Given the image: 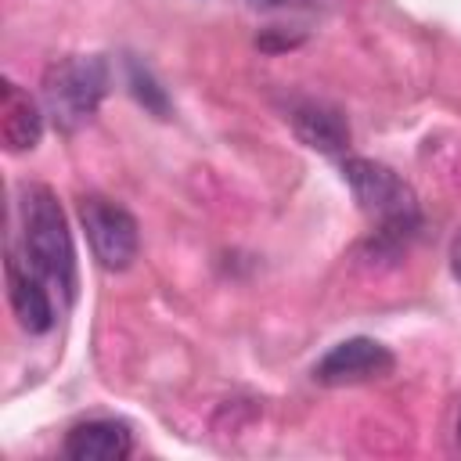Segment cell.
<instances>
[{"instance_id":"1","label":"cell","mask_w":461,"mask_h":461,"mask_svg":"<svg viewBox=\"0 0 461 461\" xmlns=\"http://www.w3.org/2000/svg\"><path fill=\"white\" fill-rule=\"evenodd\" d=\"M22 241H25V259L47 277L50 288L65 292V299H72L76 288V249H72V234L65 223V212L54 198L50 187L32 184L22 191Z\"/></svg>"},{"instance_id":"2","label":"cell","mask_w":461,"mask_h":461,"mask_svg":"<svg viewBox=\"0 0 461 461\" xmlns=\"http://www.w3.org/2000/svg\"><path fill=\"white\" fill-rule=\"evenodd\" d=\"M346 184L353 187L360 209L378 223V234L385 241H403L407 234L418 230V202L411 187L382 162L371 158H346L342 162Z\"/></svg>"},{"instance_id":"3","label":"cell","mask_w":461,"mask_h":461,"mask_svg":"<svg viewBox=\"0 0 461 461\" xmlns=\"http://www.w3.org/2000/svg\"><path fill=\"white\" fill-rule=\"evenodd\" d=\"M104 86H108V72L104 61L97 58H65L50 65L43 76V97L61 130H76L79 122H86L97 112Z\"/></svg>"},{"instance_id":"4","label":"cell","mask_w":461,"mask_h":461,"mask_svg":"<svg viewBox=\"0 0 461 461\" xmlns=\"http://www.w3.org/2000/svg\"><path fill=\"white\" fill-rule=\"evenodd\" d=\"M79 220H83L86 241L104 270H126L137 259V245H140L137 220L122 205L94 194V198L79 202Z\"/></svg>"},{"instance_id":"5","label":"cell","mask_w":461,"mask_h":461,"mask_svg":"<svg viewBox=\"0 0 461 461\" xmlns=\"http://www.w3.org/2000/svg\"><path fill=\"white\" fill-rule=\"evenodd\" d=\"M393 353L375 342V339H346L339 346H331L317 364H313V378L321 385H353V382H371V378H385L393 371Z\"/></svg>"},{"instance_id":"6","label":"cell","mask_w":461,"mask_h":461,"mask_svg":"<svg viewBox=\"0 0 461 461\" xmlns=\"http://www.w3.org/2000/svg\"><path fill=\"white\" fill-rule=\"evenodd\" d=\"M7 295H11V310H14L18 324L29 335H43L54 328L50 285L25 256H18V249L7 252Z\"/></svg>"},{"instance_id":"7","label":"cell","mask_w":461,"mask_h":461,"mask_svg":"<svg viewBox=\"0 0 461 461\" xmlns=\"http://www.w3.org/2000/svg\"><path fill=\"white\" fill-rule=\"evenodd\" d=\"M130 450H133L130 429L112 418L79 421L65 436V454L72 461H122V457H130Z\"/></svg>"},{"instance_id":"8","label":"cell","mask_w":461,"mask_h":461,"mask_svg":"<svg viewBox=\"0 0 461 461\" xmlns=\"http://www.w3.org/2000/svg\"><path fill=\"white\" fill-rule=\"evenodd\" d=\"M0 133L11 151L36 148L40 133H43V115H40L36 101L25 90H18L14 83H4V90H0Z\"/></svg>"},{"instance_id":"9","label":"cell","mask_w":461,"mask_h":461,"mask_svg":"<svg viewBox=\"0 0 461 461\" xmlns=\"http://www.w3.org/2000/svg\"><path fill=\"white\" fill-rule=\"evenodd\" d=\"M292 126L295 133L310 144V148H321V151H342L349 144V126L346 119L321 104V101H303L292 108Z\"/></svg>"},{"instance_id":"10","label":"cell","mask_w":461,"mask_h":461,"mask_svg":"<svg viewBox=\"0 0 461 461\" xmlns=\"http://www.w3.org/2000/svg\"><path fill=\"white\" fill-rule=\"evenodd\" d=\"M450 267H454V274H457V281H461V230H457L454 249H450Z\"/></svg>"},{"instance_id":"11","label":"cell","mask_w":461,"mask_h":461,"mask_svg":"<svg viewBox=\"0 0 461 461\" xmlns=\"http://www.w3.org/2000/svg\"><path fill=\"white\" fill-rule=\"evenodd\" d=\"M256 7H288V4H303V0H252Z\"/></svg>"},{"instance_id":"12","label":"cell","mask_w":461,"mask_h":461,"mask_svg":"<svg viewBox=\"0 0 461 461\" xmlns=\"http://www.w3.org/2000/svg\"><path fill=\"white\" fill-rule=\"evenodd\" d=\"M457 443H461V421H457Z\"/></svg>"}]
</instances>
